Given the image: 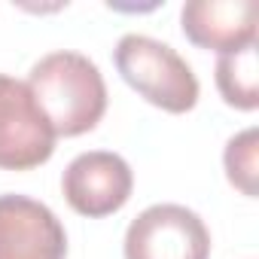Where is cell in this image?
<instances>
[{"label":"cell","instance_id":"cell-1","mask_svg":"<svg viewBox=\"0 0 259 259\" xmlns=\"http://www.w3.org/2000/svg\"><path fill=\"white\" fill-rule=\"evenodd\" d=\"M28 89L55 138L85 135L107 110V85L95 61L79 52H52L31 67Z\"/></svg>","mask_w":259,"mask_h":259},{"label":"cell","instance_id":"cell-2","mask_svg":"<svg viewBox=\"0 0 259 259\" xmlns=\"http://www.w3.org/2000/svg\"><path fill=\"white\" fill-rule=\"evenodd\" d=\"M113 58L122 79L153 107H162L168 113H186L198 104V79L168 43L144 34H125Z\"/></svg>","mask_w":259,"mask_h":259},{"label":"cell","instance_id":"cell-3","mask_svg":"<svg viewBox=\"0 0 259 259\" xmlns=\"http://www.w3.org/2000/svg\"><path fill=\"white\" fill-rule=\"evenodd\" d=\"M55 153V132L28 82L0 73V168L31 171Z\"/></svg>","mask_w":259,"mask_h":259},{"label":"cell","instance_id":"cell-4","mask_svg":"<svg viewBox=\"0 0 259 259\" xmlns=\"http://www.w3.org/2000/svg\"><path fill=\"white\" fill-rule=\"evenodd\" d=\"M210 232L183 204H153L125 232V259H207Z\"/></svg>","mask_w":259,"mask_h":259},{"label":"cell","instance_id":"cell-5","mask_svg":"<svg viewBox=\"0 0 259 259\" xmlns=\"http://www.w3.org/2000/svg\"><path fill=\"white\" fill-rule=\"evenodd\" d=\"M61 189L67 204L82 213V217H110L116 213L135 189V174L128 168V162L116 153L107 150H92L76 156L64 177H61Z\"/></svg>","mask_w":259,"mask_h":259},{"label":"cell","instance_id":"cell-6","mask_svg":"<svg viewBox=\"0 0 259 259\" xmlns=\"http://www.w3.org/2000/svg\"><path fill=\"white\" fill-rule=\"evenodd\" d=\"M67 235L58 217L28 198L0 195V259H64Z\"/></svg>","mask_w":259,"mask_h":259},{"label":"cell","instance_id":"cell-7","mask_svg":"<svg viewBox=\"0 0 259 259\" xmlns=\"http://www.w3.org/2000/svg\"><path fill=\"white\" fill-rule=\"evenodd\" d=\"M183 34L220 55L256 43V0H192L180 13Z\"/></svg>","mask_w":259,"mask_h":259},{"label":"cell","instance_id":"cell-8","mask_svg":"<svg viewBox=\"0 0 259 259\" xmlns=\"http://www.w3.org/2000/svg\"><path fill=\"white\" fill-rule=\"evenodd\" d=\"M256 43L238 52H226L217 61V89L226 104L238 110H256L259 89H256Z\"/></svg>","mask_w":259,"mask_h":259},{"label":"cell","instance_id":"cell-9","mask_svg":"<svg viewBox=\"0 0 259 259\" xmlns=\"http://www.w3.org/2000/svg\"><path fill=\"white\" fill-rule=\"evenodd\" d=\"M256 144H259V135L256 128H247L238 138L229 141L226 147V174H229V183L238 186L244 195H256Z\"/></svg>","mask_w":259,"mask_h":259}]
</instances>
